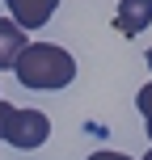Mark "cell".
Masks as SVG:
<instances>
[{
    "instance_id": "6da1fadb",
    "label": "cell",
    "mask_w": 152,
    "mask_h": 160,
    "mask_svg": "<svg viewBox=\"0 0 152 160\" xmlns=\"http://www.w3.org/2000/svg\"><path fill=\"white\" fill-rule=\"evenodd\" d=\"M17 80L25 88H38V93H55V88H68L76 80V59L68 55L55 42H30V47L17 55L13 63Z\"/></svg>"
},
{
    "instance_id": "9c48e42d",
    "label": "cell",
    "mask_w": 152,
    "mask_h": 160,
    "mask_svg": "<svg viewBox=\"0 0 152 160\" xmlns=\"http://www.w3.org/2000/svg\"><path fill=\"white\" fill-rule=\"evenodd\" d=\"M144 160H152V148H148V152H144Z\"/></svg>"
},
{
    "instance_id": "ba28073f",
    "label": "cell",
    "mask_w": 152,
    "mask_h": 160,
    "mask_svg": "<svg viewBox=\"0 0 152 160\" xmlns=\"http://www.w3.org/2000/svg\"><path fill=\"white\" fill-rule=\"evenodd\" d=\"M148 72H152V47H148Z\"/></svg>"
},
{
    "instance_id": "277c9868",
    "label": "cell",
    "mask_w": 152,
    "mask_h": 160,
    "mask_svg": "<svg viewBox=\"0 0 152 160\" xmlns=\"http://www.w3.org/2000/svg\"><path fill=\"white\" fill-rule=\"evenodd\" d=\"M152 25V0H118L114 8V30L123 38H139Z\"/></svg>"
},
{
    "instance_id": "3957f363",
    "label": "cell",
    "mask_w": 152,
    "mask_h": 160,
    "mask_svg": "<svg viewBox=\"0 0 152 160\" xmlns=\"http://www.w3.org/2000/svg\"><path fill=\"white\" fill-rule=\"evenodd\" d=\"M4 4H8V21L30 34V30H42V25L55 17L59 0H4Z\"/></svg>"
},
{
    "instance_id": "52a82bcc",
    "label": "cell",
    "mask_w": 152,
    "mask_h": 160,
    "mask_svg": "<svg viewBox=\"0 0 152 160\" xmlns=\"http://www.w3.org/2000/svg\"><path fill=\"white\" fill-rule=\"evenodd\" d=\"M89 160H131V156H127V152H110V148H106V152H93Z\"/></svg>"
},
{
    "instance_id": "7a4b0ae2",
    "label": "cell",
    "mask_w": 152,
    "mask_h": 160,
    "mask_svg": "<svg viewBox=\"0 0 152 160\" xmlns=\"http://www.w3.org/2000/svg\"><path fill=\"white\" fill-rule=\"evenodd\" d=\"M51 139V118L42 110H21V105H13V114H8V127H4V139L0 143H13V148H42Z\"/></svg>"
},
{
    "instance_id": "8992f818",
    "label": "cell",
    "mask_w": 152,
    "mask_h": 160,
    "mask_svg": "<svg viewBox=\"0 0 152 160\" xmlns=\"http://www.w3.org/2000/svg\"><path fill=\"white\" fill-rule=\"evenodd\" d=\"M135 105H139V114H144V127H148V139H152V80H148L144 88H139Z\"/></svg>"
},
{
    "instance_id": "5b68a950",
    "label": "cell",
    "mask_w": 152,
    "mask_h": 160,
    "mask_svg": "<svg viewBox=\"0 0 152 160\" xmlns=\"http://www.w3.org/2000/svg\"><path fill=\"white\" fill-rule=\"evenodd\" d=\"M25 47H30L25 30H21V25H13L8 17H0V72H4V68H13L17 55H21Z\"/></svg>"
}]
</instances>
